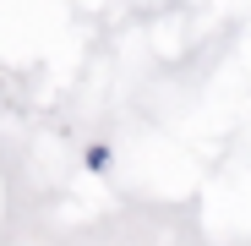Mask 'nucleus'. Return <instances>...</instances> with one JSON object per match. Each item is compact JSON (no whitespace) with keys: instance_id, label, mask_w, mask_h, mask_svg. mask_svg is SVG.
I'll return each mask as SVG.
<instances>
[{"instance_id":"nucleus-1","label":"nucleus","mask_w":251,"mask_h":246,"mask_svg":"<svg viewBox=\"0 0 251 246\" xmlns=\"http://www.w3.org/2000/svg\"><path fill=\"white\" fill-rule=\"evenodd\" d=\"M82 159H88V170H109V148H88Z\"/></svg>"}]
</instances>
